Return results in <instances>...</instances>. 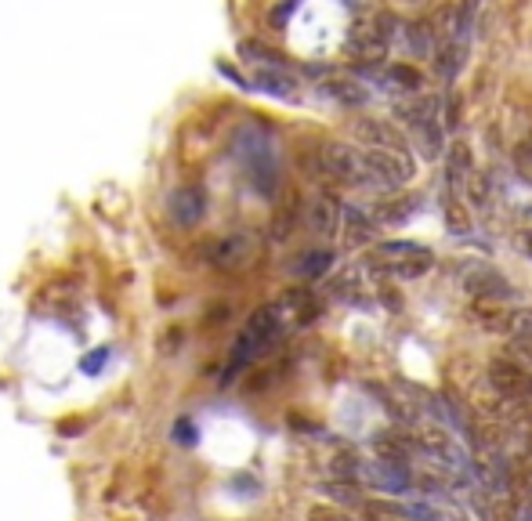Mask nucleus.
Returning <instances> with one entry per match:
<instances>
[{
  "instance_id": "nucleus-1",
  "label": "nucleus",
  "mask_w": 532,
  "mask_h": 521,
  "mask_svg": "<svg viewBox=\"0 0 532 521\" xmlns=\"http://www.w3.org/2000/svg\"><path fill=\"white\" fill-rule=\"evenodd\" d=\"M283 330H286V319L279 315L276 304H261L257 312H250L247 326L239 330L236 344H232V359H228L221 384H232V380H236L239 373L247 370L250 362H257L261 355H268V351H272V348L279 344Z\"/></svg>"
},
{
  "instance_id": "nucleus-2",
  "label": "nucleus",
  "mask_w": 532,
  "mask_h": 521,
  "mask_svg": "<svg viewBox=\"0 0 532 521\" xmlns=\"http://www.w3.org/2000/svg\"><path fill=\"white\" fill-rule=\"evenodd\" d=\"M232 152H236V160L243 163L250 185H254L261 196H276L279 156H276V145H272L265 127H257V124L239 127L236 138H232Z\"/></svg>"
},
{
  "instance_id": "nucleus-3",
  "label": "nucleus",
  "mask_w": 532,
  "mask_h": 521,
  "mask_svg": "<svg viewBox=\"0 0 532 521\" xmlns=\"http://www.w3.org/2000/svg\"><path fill=\"white\" fill-rule=\"evenodd\" d=\"M431 265H435V254L409 239H388L370 250L373 272L395 275V279H420L424 272H431Z\"/></svg>"
},
{
  "instance_id": "nucleus-4",
  "label": "nucleus",
  "mask_w": 532,
  "mask_h": 521,
  "mask_svg": "<svg viewBox=\"0 0 532 521\" xmlns=\"http://www.w3.org/2000/svg\"><path fill=\"white\" fill-rule=\"evenodd\" d=\"M319 171L326 174L337 185H348V189H362V185H373L370 167L362 160V152L355 145L344 142H326L319 145Z\"/></svg>"
},
{
  "instance_id": "nucleus-5",
  "label": "nucleus",
  "mask_w": 532,
  "mask_h": 521,
  "mask_svg": "<svg viewBox=\"0 0 532 521\" xmlns=\"http://www.w3.org/2000/svg\"><path fill=\"white\" fill-rule=\"evenodd\" d=\"M257 236L254 232H228V236L214 239V243H207V265L218 268V272H243V268L254 265L257 257Z\"/></svg>"
},
{
  "instance_id": "nucleus-6",
  "label": "nucleus",
  "mask_w": 532,
  "mask_h": 521,
  "mask_svg": "<svg viewBox=\"0 0 532 521\" xmlns=\"http://www.w3.org/2000/svg\"><path fill=\"white\" fill-rule=\"evenodd\" d=\"M355 485H366V489H377V493H409L413 489V471L409 464H391V460H359V471H355Z\"/></svg>"
},
{
  "instance_id": "nucleus-7",
  "label": "nucleus",
  "mask_w": 532,
  "mask_h": 521,
  "mask_svg": "<svg viewBox=\"0 0 532 521\" xmlns=\"http://www.w3.org/2000/svg\"><path fill=\"white\" fill-rule=\"evenodd\" d=\"M460 283H464V290L475 297V301H485V304H507V301H514V286L507 283L504 275L496 272L493 265H482V261L467 265L464 275H460Z\"/></svg>"
},
{
  "instance_id": "nucleus-8",
  "label": "nucleus",
  "mask_w": 532,
  "mask_h": 521,
  "mask_svg": "<svg viewBox=\"0 0 532 521\" xmlns=\"http://www.w3.org/2000/svg\"><path fill=\"white\" fill-rule=\"evenodd\" d=\"M489 388L504 402L522 406L532 398V373H525L522 366H514L511 359H493L489 362Z\"/></svg>"
},
{
  "instance_id": "nucleus-9",
  "label": "nucleus",
  "mask_w": 532,
  "mask_h": 521,
  "mask_svg": "<svg viewBox=\"0 0 532 521\" xmlns=\"http://www.w3.org/2000/svg\"><path fill=\"white\" fill-rule=\"evenodd\" d=\"M352 134L366 145V152H406V134L395 127V120H377V116H359Z\"/></svg>"
},
{
  "instance_id": "nucleus-10",
  "label": "nucleus",
  "mask_w": 532,
  "mask_h": 521,
  "mask_svg": "<svg viewBox=\"0 0 532 521\" xmlns=\"http://www.w3.org/2000/svg\"><path fill=\"white\" fill-rule=\"evenodd\" d=\"M362 160L370 167L373 185H384V189H399L413 181V171H417L409 152H362Z\"/></svg>"
},
{
  "instance_id": "nucleus-11",
  "label": "nucleus",
  "mask_w": 532,
  "mask_h": 521,
  "mask_svg": "<svg viewBox=\"0 0 532 521\" xmlns=\"http://www.w3.org/2000/svg\"><path fill=\"white\" fill-rule=\"evenodd\" d=\"M207 192L200 185H178V189L167 196V214L178 228H196L207 214Z\"/></svg>"
},
{
  "instance_id": "nucleus-12",
  "label": "nucleus",
  "mask_w": 532,
  "mask_h": 521,
  "mask_svg": "<svg viewBox=\"0 0 532 521\" xmlns=\"http://www.w3.org/2000/svg\"><path fill=\"white\" fill-rule=\"evenodd\" d=\"M304 225H308V232H315V236H337V228H341V203H337L330 192H319V196L308 199V207H304Z\"/></svg>"
},
{
  "instance_id": "nucleus-13",
  "label": "nucleus",
  "mask_w": 532,
  "mask_h": 521,
  "mask_svg": "<svg viewBox=\"0 0 532 521\" xmlns=\"http://www.w3.org/2000/svg\"><path fill=\"white\" fill-rule=\"evenodd\" d=\"M344 51L352 58H359V62H366L370 69H377L384 58H388V44L377 37V29L373 26H355L352 33H348V44H344Z\"/></svg>"
},
{
  "instance_id": "nucleus-14",
  "label": "nucleus",
  "mask_w": 532,
  "mask_h": 521,
  "mask_svg": "<svg viewBox=\"0 0 532 521\" xmlns=\"http://www.w3.org/2000/svg\"><path fill=\"white\" fill-rule=\"evenodd\" d=\"M341 239H344V247L348 250H359L366 247L373 239V232H377V225H373V218L366 214V210L352 207V203H341Z\"/></svg>"
},
{
  "instance_id": "nucleus-15",
  "label": "nucleus",
  "mask_w": 532,
  "mask_h": 521,
  "mask_svg": "<svg viewBox=\"0 0 532 521\" xmlns=\"http://www.w3.org/2000/svg\"><path fill=\"white\" fill-rule=\"evenodd\" d=\"M438 109H442V102H438L435 95H424V91H420V95H409V98H402V102H395L391 116L409 127H424V124H438L435 120Z\"/></svg>"
},
{
  "instance_id": "nucleus-16",
  "label": "nucleus",
  "mask_w": 532,
  "mask_h": 521,
  "mask_svg": "<svg viewBox=\"0 0 532 521\" xmlns=\"http://www.w3.org/2000/svg\"><path fill=\"white\" fill-rule=\"evenodd\" d=\"M467 55H471V40L467 37H453L446 40V44H438L435 48V73L446 80V84H453L456 76H460V69L467 66Z\"/></svg>"
},
{
  "instance_id": "nucleus-17",
  "label": "nucleus",
  "mask_w": 532,
  "mask_h": 521,
  "mask_svg": "<svg viewBox=\"0 0 532 521\" xmlns=\"http://www.w3.org/2000/svg\"><path fill=\"white\" fill-rule=\"evenodd\" d=\"M279 315L283 319H294V323H315L319 319V312H323V304H319V297L312 294V290H290V294L283 297V301H276Z\"/></svg>"
},
{
  "instance_id": "nucleus-18",
  "label": "nucleus",
  "mask_w": 532,
  "mask_h": 521,
  "mask_svg": "<svg viewBox=\"0 0 532 521\" xmlns=\"http://www.w3.org/2000/svg\"><path fill=\"white\" fill-rule=\"evenodd\" d=\"M420 203H424L420 196H391V199H384V203H377V210H373L370 218H373V225H388V228L406 225V221L420 210Z\"/></svg>"
},
{
  "instance_id": "nucleus-19",
  "label": "nucleus",
  "mask_w": 532,
  "mask_h": 521,
  "mask_svg": "<svg viewBox=\"0 0 532 521\" xmlns=\"http://www.w3.org/2000/svg\"><path fill=\"white\" fill-rule=\"evenodd\" d=\"M471 174H475V152L464 138H453V145L446 149V181L453 189H460V185H467Z\"/></svg>"
},
{
  "instance_id": "nucleus-20",
  "label": "nucleus",
  "mask_w": 532,
  "mask_h": 521,
  "mask_svg": "<svg viewBox=\"0 0 532 521\" xmlns=\"http://www.w3.org/2000/svg\"><path fill=\"white\" fill-rule=\"evenodd\" d=\"M250 84H254V91H265V95L283 98V102L297 98V76L290 69H257Z\"/></svg>"
},
{
  "instance_id": "nucleus-21",
  "label": "nucleus",
  "mask_w": 532,
  "mask_h": 521,
  "mask_svg": "<svg viewBox=\"0 0 532 521\" xmlns=\"http://www.w3.org/2000/svg\"><path fill=\"white\" fill-rule=\"evenodd\" d=\"M323 91L333 98V102L348 105V109H359V105L370 102V87L362 84V80H352V76H337V80H330Z\"/></svg>"
},
{
  "instance_id": "nucleus-22",
  "label": "nucleus",
  "mask_w": 532,
  "mask_h": 521,
  "mask_svg": "<svg viewBox=\"0 0 532 521\" xmlns=\"http://www.w3.org/2000/svg\"><path fill=\"white\" fill-rule=\"evenodd\" d=\"M380 80H384L391 91H406V95H420V91H424V73H420V69H413V66H406V62H395V66H388Z\"/></svg>"
},
{
  "instance_id": "nucleus-23",
  "label": "nucleus",
  "mask_w": 532,
  "mask_h": 521,
  "mask_svg": "<svg viewBox=\"0 0 532 521\" xmlns=\"http://www.w3.org/2000/svg\"><path fill=\"white\" fill-rule=\"evenodd\" d=\"M294 275H301V279H319V275H326L333 268V250H308V254H301L294 261Z\"/></svg>"
},
{
  "instance_id": "nucleus-24",
  "label": "nucleus",
  "mask_w": 532,
  "mask_h": 521,
  "mask_svg": "<svg viewBox=\"0 0 532 521\" xmlns=\"http://www.w3.org/2000/svg\"><path fill=\"white\" fill-rule=\"evenodd\" d=\"M413 142H417V152L424 160H438L442 156V145H446V134L438 124H424V127H413Z\"/></svg>"
},
{
  "instance_id": "nucleus-25",
  "label": "nucleus",
  "mask_w": 532,
  "mask_h": 521,
  "mask_svg": "<svg viewBox=\"0 0 532 521\" xmlns=\"http://www.w3.org/2000/svg\"><path fill=\"white\" fill-rule=\"evenodd\" d=\"M406 37H409V51H413V55H424V58H431V55H435L438 40H435V33H431L428 19L409 22Z\"/></svg>"
},
{
  "instance_id": "nucleus-26",
  "label": "nucleus",
  "mask_w": 532,
  "mask_h": 521,
  "mask_svg": "<svg viewBox=\"0 0 532 521\" xmlns=\"http://www.w3.org/2000/svg\"><path fill=\"white\" fill-rule=\"evenodd\" d=\"M323 493L330 496L333 503H341V507H355V511H359L362 503H366V496H362V485H355V482H326Z\"/></svg>"
},
{
  "instance_id": "nucleus-27",
  "label": "nucleus",
  "mask_w": 532,
  "mask_h": 521,
  "mask_svg": "<svg viewBox=\"0 0 532 521\" xmlns=\"http://www.w3.org/2000/svg\"><path fill=\"white\" fill-rule=\"evenodd\" d=\"M442 218H446V228L453 232V236H471V218H467L464 203L446 199V207H442Z\"/></svg>"
},
{
  "instance_id": "nucleus-28",
  "label": "nucleus",
  "mask_w": 532,
  "mask_h": 521,
  "mask_svg": "<svg viewBox=\"0 0 532 521\" xmlns=\"http://www.w3.org/2000/svg\"><path fill=\"white\" fill-rule=\"evenodd\" d=\"M507 337L511 341H532V308H511V315H507Z\"/></svg>"
},
{
  "instance_id": "nucleus-29",
  "label": "nucleus",
  "mask_w": 532,
  "mask_h": 521,
  "mask_svg": "<svg viewBox=\"0 0 532 521\" xmlns=\"http://www.w3.org/2000/svg\"><path fill=\"white\" fill-rule=\"evenodd\" d=\"M511 163H514V174H518V181L532 189V142H518V145H514V149H511Z\"/></svg>"
},
{
  "instance_id": "nucleus-30",
  "label": "nucleus",
  "mask_w": 532,
  "mask_h": 521,
  "mask_svg": "<svg viewBox=\"0 0 532 521\" xmlns=\"http://www.w3.org/2000/svg\"><path fill=\"white\" fill-rule=\"evenodd\" d=\"M105 362H109V348H95L91 355L80 359V373H84V377H98V373L105 370Z\"/></svg>"
},
{
  "instance_id": "nucleus-31",
  "label": "nucleus",
  "mask_w": 532,
  "mask_h": 521,
  "mask_svg": "<svg viewBox=\"0 0 532 521\" xmlns=\"http://www.w3.org/2000/svg\"><path fill=\"white\" fill-rule=\"evenodd\" d=\"M504 359H511L514 366H522L525 373H532V341H511V351Z\"/></svg>"
},
{
  "instance_id": "nucleus-32",
  "label": "nucleus",
  "mask_w": 532,
  "mask_h": 521,
  "mask_svg": "<svg viewBox=\"0 0 532 521\" xmlns=\"http://www.w3.org/2000/svg\"><path fill=\"white\" fill-rule=\"evenodd\" d=\"M308 521H344V511H341V507L315 503V507H308Z\"/></svg>"
},
{
  "instance_id": "nucleus-33",
  "label": "nucleus",
  "mask_w": 532,
  "mask_h": 521,
  "mask_svg": "<svg viewBox=\"0 0 532 521\" xmlns=\"http://www.w3.org/2000/svg\"><path fill=\"white\" fill-rule=\"evenodd\" d=\"M174 442H181V446H192V442H196V427H192L189 417L174 420Z\"/></svg>"
},
{
  "instance_id": "nucleus-34",
  "label": "nucleus",
  "mask_w": 532,
  "mask_h": 521,
  "mask_svg": "<svg viewBox=\"0 0 532 521\" xmlns=\"http://www.w3.org/2000/svg\"><path fill=\"white\" fill-rule=\"evenodd\" d=\"M456 124H460V98L449 95V98H446V127L453 131Z\"/></svg>"
},
{
  "instance_id": "nucleus-35",
  "label": "nucleus",
  "mask_w": 532,
  "mask_h": 521,
  "mask_svg": "<svg viewBox=\"0 0 532 521\" xmlns=\"http://www.w3.org/2000/svg\"><path fill=\"white\" fill-rule=\"evenodd\" d=\"M294 11H297V4H283V8H272V22H276V26H283V22L290 19Z\"/></svg>"
},
{
  "instance_id": "nucleus-36",
  "label": "nucleus",
  "mask_w": 532,
  "mask_h": 521,
  "mask_svg": "<svg viewBox=\"0 0 532 521\" xmlns=\"http://www.w3.org/2000/svg\"><path fill=\"white\" fill-rule=\"evenodd\" d=\"M518 482H522V493L529 496V503H532V460L522 467V478H518Z\"/></svg>"
},
{
  "instance_id": "nucleus-37",
  "label": "nucleus",
  "mask_w": 532,
  "mask_h": 521,
  "mask_svg": "<svg viewBox=\"0 0 532 521\" xmlns=\"http://www.w3.org/2000/svg\"><path fill=\"white\" fill-rule=\"evenodd\" d=\"M518 247H522V254L532 261V228H522V236H518Z\"/></svg>"
}]
</instances>
